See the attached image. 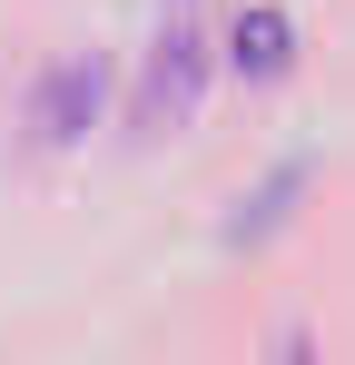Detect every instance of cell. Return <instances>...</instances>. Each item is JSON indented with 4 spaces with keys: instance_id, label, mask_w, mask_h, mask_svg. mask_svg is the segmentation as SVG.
<instances>
[{
    "instance_id": "cell-1",
    "label": "cell",
    "mask_w": 355,
    "mask_h": 365,
    "mask_svg": "<svg viewBox=\"0 0 355 365\" xmlns=\"http://www.w3.org/2000/svg\"><path fill=\"white\" fill-rule=\"evenodd\" d=\"M197 89H207V40H197V10L178 0L148 40V79H138V138L158 128H187L197 119Z\"/></svg>"
},
{
    "instance_id": "cell-2",
    "label": "cell",
    "mask_w": 355,
    "mask_h": 365,
    "mask_svg": "<svg viewBox=\"0 0 355 365\" xmlns=\"http://www.w3.org/2000/svg\"><path fill=\"white\" fill-rule=\"evenodd\" d=\"M99 89H109V69L89 60H59L40 89H30V148H79L89 138V119H99Z\"/></svg>"
},
{
    "instance_id": "cell-4",
    "label": "cell",
    "mask_w": 355,
    "mask_h": 365,
    "mask_svg": "<svg viewBox=\"0 0 355 365\" xmlns=\"http://www.w3.org/2000/svg\"><path fill=\"white\" fill-rule=\"evenodd\" d=\"M296 187H306V168H296V158H287L277 178H267V187H257V197H247V207H237V227H227V237H237V247L277 237V227H287V207H296Z\"/></svg>"
},
{
    "instance_id": "cell-3",
    "label": "cell",
    "mask_w": 355,
    "mask_h": 365,
    "mask_svg": "<svg viewBox=\"0 0 355 365\" xmlns=\"http://www.w3.org/2000/svg\"><path fill=\"white\" fill-rule=\"evenodd\" d=\"M287 60H296V20L287 10H237L227 20V69L237 79H287Z\"/></svg>"
}]
</instances>
